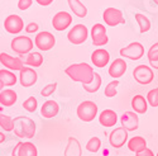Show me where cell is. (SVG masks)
<instances>
[{
	"instance_id": "6da1fadb",
	"label": "cell",
	"mask_w": 158,
	"mask_h": 156,
	"mask_svg": "<svg viewBox=\"0 0 158 156\" xmlns=\"http://www.w3.org/2000/svg\"><path fill=\"white\" fill-rule=\"evenodd\" d=\"M64 74L67 75L71 80L76 83H81L82 85L90 84L94 79V69L91 67V65L86 62H80V63H72L69 67H66Z\"/></svg>"
},
{
	"instance_id": "7a4b0ae2",
	"label": "cell",
	"mask_w": 158,
	"mask_h": 156,
	"mask_svg": "<svg viewBox=\"0 0 158 156\" xmlns=\"http://www.w3.org/2000/svg\"><path fill=\"white\" fill-rule=\"evenodd\" d=\"M14 133L19 138H33L35 135V123L33 119L25 115H19L13 118Z\"/></svg>"
},
{
	"instance_id": "3957f363",
	"label": "cell",
	"mask_w": 158,
	"mask_h": 156,
	"mask_svg": "<svg viewBox=\"0 0 158 156\" xmlns=\"http://www.w3.org/2000/svg\"><path fill=\"white\" fill-rule=\"evenodd\" d=\"M76 113H77V117L82 122H93L95 119V117L98 115V106L96 103L91 100H85L80 103Z\"/></svg>"
},
{
	"instance_id": "277c9868",
	"label": "cell",
	"mask_w": 158,
	"mask_h": 156,
	"mask_svg": "<svg viewBox=\"0 0 158 156\" xmlns=\"http://www.w3.org/2000/svg\"><path fill=\"white\" fill-rule=\"evenodd\" d=\"M33 41L28 36H17L15 38H13V41L10 43L11 50L18 54L19 56L23 55H28L29 52H32L33 50Z\"/></svg>"
},
{
	"instance_id": "5b68a950",
	"label": "cell",
	"mask_w": 158,
	"mask_h": 156,
	"mask_svg": "<svg viewBox=\"0 0 158 156\" xmlns=\"http://www.w3.org/2000/svg\"><path fill=\"white\" fill-rule=\"evenodd\" d=\"M133 77L134 80L140 85H148L154 79V72L151 66L148 65H138L133 70Z\"/></svg>"
},
{
	"instance_id": "8992f818",
	"label": "cell",
	"mask_w": 158,
	"mask_h": 156,
	"mask_svg": "<svg viewBox=\"0 0 158 156\" xmlns=\"http://www.w3.org/2000/svg\"><path fill=\"white\" fill-rule=\"evenodd\" d=\"M119 54L124 58L137 61V60H140L144 56V46L139 42H131L127 47L120 48Z\"/></svg>"
},
{
	"instance_id": "52a82bcc",
	"label": "cell",
	"mask_w": 158,
	"mask_h": 156,
	"mask_svg": "<svg viewBox=\"0 0 158 156\" xmlns=\"http://www.w3.org/2000/svg\"><path fill=\"white\" fill-rule=\"evenodd\" d=\"M104 23L109 27H116L119 24H125V19L120 9L116 8H106L102 13Z\"/></svg>"
},
{
	"instance_id": "ba28073f",
	"label": "cell",
	"mask_w": 158,
	"mask_h": 156,
	"mask_svg": "<svg viewBox=\"0 0 158 156\" xmlns=\"http://www.w3.org/2000/svg\"><path fill=\"white\" fill-rule=\"evenodd\" d=\"M89 37V29L84 24H76L67 33V40L72 45H82Z\"/></svg>"
},
{
	"instance_id": "9c48e42d",
	"label": "cell",
	"mask_w": 158,
	"mask_h": 156,
	"mask_svg": "<svg viewBox=\"0 0 158 156\" xmlns=\"http://www.w3.org/2000/svg\"><path fill=\"white\" fill-rule=\"evenodd\" d=\"M56 38L51 32H39L34 38V46L41 51H49L55 47Z\"/></svg>"
},
{
	"instance_id": "30bf717a",
	"label": "cell",
	"mask_w": 158,
	"mask_h": 156,
	"mask_svg": "<svg viewBox=\"0 0 158 156\" xmlns=\"http://www.w3.org/2000/svg\"><path fill=\"white\" fill-rule=\"evenodd\" d=\"M91 40H93V45L96 47L105 46L109 42V37L106 34V28L101 23H96L91 28Z\"/></svg>"
},
{
	"instance_id": "8fae6325",
	"label": "cell",
	"mask_w": 158,
	"mask_h": 156,
	"mask_svg": "<svg viewBox=\"0 0 158 156\" xmlns=\"http://www.w3.org/2000/svg\"><path fill=\"white\" fill-rule=\"evenodd\" d=\"M4 28L10 34H19L24 29V22L18 14H10L4 20Z\"/></svg>"
},
{
	"instance_id": "7c38bea8",
	"label": "cell",
	"mask_w": 158,
	"mask_h": 156,
	"mask_svg": "<svg viewBox=\"0 0 158 156\" xmlns=\"http://www.w3.org/2000/svg\"><path fill=\"white\" fill-rule=\"evenodd\" d=\"M109 142L114 149H120L128 142V131L123 127H116L114 128L110 136H109Z\"/></svg>"
},
{
	"instance_id": "4fadbf2b",
	"label": "cell",
	"mask_w": 158,
	"mask_h": 156,
	"mask_svg": "<svg viewBox=\"0 0 158 156\" xmlns=\"http://www.w3.org/2000/svg\"><path fill=\"white\" fill-rule=\"evenodd\" d=\"M71 24H72V15L69 11H58L53 15V19H52V25L58 32L67 29Z\"/></svg>"
},
{
	"instance_id": "5bb4252c",
	"label": "cell",
	"mask_w": 158,
	"mask_h": 156,
	"mask_svg": "<svg viewBox=\"0 0 158 156\" xmlns=\"http://www.w3.org/2000/svg\"><path fill=\"white\" fill-rule=\"evenodd\" d=\"M38 80V75L33 67L24 66L19 71V83L23 88H31L33 86Z\"/></svg>"
},
{
	"instance_id": "9a60e30c",
	"label": "cell",
	"mask_w": 158,
	"mask_h": 156,
	"mask_svg": "<svg viewBox=\"0 0 158 156\" xmlns=\"http://www.w3.org/2000/svg\"><path fill=\"white\" fill-rule=\"evenodd\" d=\"M0 62H2L3 66H5L10 71H20L24 67V61L20 57L10 56L6 52L0 54Z\"/></svg>"
},
{
	"instance_id": "2e32d148",
	"label": "cell",
	"mask_w": 158,
	"mask_h": 156,
	"mask_svg": "<svg viewBox=\"0 0 158 156\" xmlns=\"http://www.w3.org/2000/svg\"><path fill=\"white\" fill-rule=\"evenodd\" d=\"M120 123L122 127L125 128L128 132L131 131H137L138 127H139V117L135 112H124L123 115L120 117Z\"/></svg>"
},
{
	"instance_id": "e0dca14e",
	"label": "cell",
	"mask_w": 158,
	"mask_h": 156,
	"mask_svg": "<svg viewBox=\"0 0 158 156\" xmlns=\"http://www.w3.org/2000/svg\"><path fill=\"white\" fill-rule=\"evenodd\" d=\"M110 61V55L106 50L104 48H98L91 54V62L94 63V66L99 69H104Z\"/></svg>"
},
{
	"instance_id": "ac0fdd59",
	"label": "cell",
	"mask_w": 158,
	"mask_h": 156,
	"mask_svg": "<svg viewBox=\"0 0 158 156\" xmlns=\"http://www.w3.org/2000/svg\"><path fill=\"white\" fill-rule=\"evenodd\" d=\"M127 69L128 65L124 58H115L109 67V76H111L113 79H119L125 74Z\"/></svg>"
},
{
	"instance_id": "d6986e66",
	"label": "cell",
	"mask_w": 158,
	"mask_h": 156,
	"mask_svg": "<svg viewBox=\"0 0 158 156\" xmlns=\"http://www.w3.org/2000/svg\"><path fill=\"white\" fill-rule=\"evenodd\" d=\"M60 112V106L58 103L55 102V100H47L43 103V106L41 108V114L43 118H53L56 117Z\"/></svg>"
},
{
	"instance_id": "ffe728a7",
	"label": "cell",
	"mask_w": 158,
	"mask_h": 156,
	"mask_svg": "<svg viewBox=\"0 0 158 156\" xmlns=\"http://www.w3.org/2000/svg\"><path fill=\"white\" fill-rule=\"evenodd\" d=\"M99 122L104 127H114L118 122V114L113 109H105L99 115Z\"/></svg>"
},
{
	"instance_id": "44dd1931",
	"label": "cell",
	"mask_w": 158,
	"mask_h": 156,
	"mask_svg": "<svg viewBox=\"0 0 158 156\" xmlns=\"http://www.w3.org/2000/svg\"><path fill=\"white\" fill-rule=\"evenodd\" d=\"M81 155H82V149L78 140L75 137H69L67 146L64 149L63 156H81Z\"/></svg>"
},
{
	"instance_id": "7402d4cb",
	"label": "cell",
	"mask_w": 158,
	"mask_h": 156,
	"mask_svg": "<svg viewBox=\"0 0 158 156\" xmlns=\"http://www.w3.org/2000/svg\"><path fill=\"white\" fill-rule=\"evenodd\" d=\"M18 95L13 89H4L0 92V104L3 107H11L17 103Z\"/></svg>"
},
{
	"instance_id": "603a6c76",
	"label": "cell",
	"mask_w": 158,
	"mask_h": 156,
	"mask_svg": "<svg viewBox=\"0 0 158 156\" xmlns=\"http://www.w3.org/2000/svg\"><path fill=\"white\" fill-rule=\"evenodd\" d=\"M131 108L137 114H144L148 109V102L143 95H134L131 99Z\"/></svg>"
},
{
	"instance_id": "cb8c5ba5",
	"label": "cell",
	"mask_w": 158,
	"mask_h": 156,
	"mask_svg": "<svg viewBox=\"0 0 158 156\" xmlns=\"http://www.w3.org/2000/svg\"><path fill=\"white\" fill-rule=\"evenodd\" d=\"M128 149L131 152H140L144 149H147V141L142 136H134L133 138H130L128 141Z\"/></svg>"
},
{
	"instance_id": "d4e9b609",
	"label": "cell",
	"mask_w": 158,
	"mask_h": 156,
	"mask_svg": "<svg viewBox=\"0 0 158 156\" xmlns=\"http://www.w3.org/2000/svg\"><path fill=\"white\" fill-rule=\"evenodd\" d=\"M71 11L78 18H85L87 15V8L80 2V0H67Z\"/></svg>"
},
{
	"instance_id": "484cf974",
	"label": "cell",
	"mask_w": 158,
	"mask_h": 156,
	"mask_svg": "<svg viewBox=\"0 0 158 156\" xmlns=\"http://www.w3.org/2000/svg\"><path fill=\"white\" fill-rule=\"evenodd\" d=\"M18 156H38V150L33 142H19Z\"/></svg>"
},
{
	"instance_id": "4316f807",
	"label": "cell",
	"mask_w": 158,
	"mask_h": 156,
	"mask_svg": "<svg viewBox=\"0 0 158 156\" xmlns=\"http://www.w3.org/2000/svg\"><path fill=\"white\" fill-rule=\"evenodd\" d=\"M0 81L3 83L4 86H13L18 81V77L14 74V71H10L8 69H2L0 70Z\"/></svg>"
},
{
	"instance_id": "83f0119b",
	"label": "cell",
	"mask_w": 158,
	"mask_h": 156,
	"mask_svg": "<svg viewBox=\"0 0 158 156\" xmlns=\"http://www.w3.org/2000/svg\"><path fill=\"white\" fill-rule=\"evenodd\" d=\"M43 63V56L41 52H29L27 57L24 58V65H28L29 67H39Z\"/></svg>"
},
{
	"instance_id": "f1b7e54d",
	"label": "cell",
	"mask_w": 158,
	"mask_h": 156,
	"mask_svg": "<svg viewBox=\"0 0 158 156\" xmlns=\"http://www.w3.org/2000/svg\"><path fill=\"white\" fill-rule=\"evenodd\" d=\"M100 86H101V76H100V74H98V72L94 74V79H93V81H91L90 84L82 85V88H84L85 92H87V93H90V94L96 93L98 90L100 89Z\"/></svg>"
},
{
	"instance_id": "f546056e",
	"label": "cell",
	"mask_w": 158,
	"mask_h": 156,
	"mask_svg": "<svg viewBox=\"0 0 158 156\" xmlns=\"http://www.w3.org/2000/svg\"><path fill=\"white\" fill-rule=\"evenodd\" d=\"M135 20L139 25V32L143 34V33H147L149 29H151V20L144 15V14H140V13H137L135 14Z\"/></svg>"
},
{
	"instance_id": "4dcf8cb0",
	"label": "cell",
	"mask_w": 158,
	"mask_h": 156,
	"mask_svg": "<svg viewBox=\"0 0 158 156\" xmlns=\"http://www.w3.org/2000/svg\"><path fill=\"white\" fill-rule=\"evenodd\" d=\"M0 127H2L5 132H11L14 131V123H13V118L9 115H5L0 113Z\"/></svg>"
},
{
	"instance_id": "1f68e13d",
	"label": "cell",
	"mask_w": 158,
	"mask_h": 156,
	"mask_svg": "<svg viewBox=\"0 0 158 156\" xmlns=\"http://www.w3.org/2000/svg\"><path fill=\"white\" fill-rule=\"evenodd\" d=\"M100 147H101V140L99 137H96V136L91 137L87 141V144H86V150L90 151V152H93V154L98 152L100 150Z\"/></svg>"
},
{
	"instance_id": "d6a6232c",
	"label": "cell",
	"mask_w": 158,
	"mask_h": 156,
	"mask_svg": "<svg viewBox=\"0 0 158 156\" xmlns=\"http://www.w3.org/2000/svg\"><path fill=\"white\" fill-rule=\"evenodd\" d=\"M118 85H119V80H118V79H114L113 81H110L106 85V88H105V90H104L105 97H106V98H114L116 95V88H118Z\"/></svg>"
},
{
	"instance_id": "836d02e7",
	"label": "cell",
	"mask_w": 158,
	"mask_h": 156,
	"mask_svg": "<svg viewBox=\"0 0 158 156\" xmlns=\"http://www.w3.org/2000/svg\"><path fill=\"white\" fill-rule=\"evenodd\" d=\"M37 107H38V100L34 97H29L27 100L23 102V108L29 113H34L37 110Z\"/></svg>"
},
{
	"instance_id": "e575fe53",
	"label": "cell",
	"mask_w": 158,
	"mask_h": 156,
	"mask_svg": "<svg viewBox=\"0 0 158 156\" xmlns=\"http://www.w3.org/2000/svg\"><path fill=\"white\" fill-rule=\"evenodd\" d=\"M147 102L153 108L158 107V88H154V89L149 90L148 94H147Z\"/></svg>"
},
{
	"instance_id": "d590c367",
	"label": "cell",
	"mask_w": 158,
	"mask_h": 156,
	"mask_svg": "<svg viewBox=\"0 0 158 156\" xmlns=\"http://www.w3.org/2000/svg\"><path fill=\"white\" fill-rule=\"evenodd\" d=\"M147 57H148V61L149 62H153V61H157L158 60V42H156L154 45L151 46V48L148 50Z\"/></svg>"
},
{
	"instance_id": "8d00e7d4",
	"label": "cell",
	"mask_w": 158,
	"mask_h": 156,
	"mask_svg": "<svg viewBox=\"0 0 158 156\" xmlns=\"http://www.w3.org/2000/svg\"><path fill=\"white\" fill-rule=\"evenodd\" d=\"M56 89H57V83L48 84V85H46V86L41 90V95H42V97H51L52 94L55 93Z\"/></svg>"
},
{
	"instance_id": "74e56055",
	"label": "cell",
	"mask_w": 158,
	"mask_h": 156,
	"mask_svg": "<svg viewBox=\"0 0 158 156\" xmlns=\"http://www.w3.org/2000/svg\"><path fill=\"white\" fill-rule=\"evenodd\" d=\"M38 29H39V25H38L35 22H31V23H28V24L24 27V31L27 32L28 34L37 33V32H38Z\"/></svg>"
},
{
	"instance_id": "f35d334b",
	"label": "cell",
	"mask_w": 158,
	"mask_h": 156,
	"mask_svg": "<svg viewBox=\"0 0 158 156\" xmlns=\"http://www.w3.org/2000/svg\"><path fill=\"white\" fill-rule=\"evenodd\" d=\"M33 4V0H19L18 2V9L19 10H27Z\"/></svg>"
},
{
	"instance_id": "ab89813d",
	"label": "cell",
	"mask_w": 158,
	"mask_h": 156,
	"mask_svg": "<svg viewBox=\"0 0 158 156\" xmlns=\"http://www.w3.org/2000/svg\"><path fill=\"white\" fill-rule=\"evenodd\" d=\"M135 156H154V154H153V151L151 150V149H144L143 151H140V152H137L135 154Z\"/></svg>"
},
{
	"instance_id": "60d3db41",
	"label": "cell",
	"mask_w": 158,
	"mask_h": 156,
	"mask_svg": "<svg viewBox=\"0 0 158 156\" xmlns=\"http://www.w3.org/2000/svg\"><path fill=\"white\" fill-rule=\"evenodd\" d=\"M35 2L42 6H48V5H51L52 3H53L55 0H35Z\"/></svg>"
},
{
	"instance_id": "b9f144b4",
	"label": "cell",
	"mask_w": 158,
	"mask_h": 156,
	"mask_svg": "<svg viewBox=\"0 0 158 156\" xmlns=\"http://www.w3.org/2000/svg\"><path fill=\"white\" fill-rule=\"evenodd\" d=\"M18 149H19V142L17 144V146L13 149V151H11V156H18Z\"/></svg>"
},
{
	"instance_id": "7bdbcfd3",
	"label": "cell",
	"mask_w": 158,
	"mask_h": 156,
	"mask_svg": "<svg viewBox=\"0 0 158 156\" xmlns=\"http://www.w3.org/2000/svg\"><path fill=\"white\" fill-rule=\"evenodd\" d=\"M149 65H151V67H152V69L158 70V60H157V61H153V62H149Z\"/></svg>"
},
{
	"instance_id": "ee69618b",
	"label": "cell",
	"mask_w": 158,
	"mask_h": 156,
	"mask_svg": "<svg viewBox=\"0 0 158 156\" xmlns=\"http://www.w3.org/2000/svg\"><path fill=\"white\" fill-rule=\"evenodd\" d=\"M4 141H5V135L3 132H0V144H3Z\"/></svg>"
},
{
	"instance_id": "f6af8a7d",
	"label": "cell",
	"mask_w": 158,
	"mask_h": 156,
	"mask_svg": "<svg viewBox=\"0 0 158 156\" xmlns=\"http://www.w3.org/2000/svg\"><path fill=\"white\" fill-rule=\"evenodd\" d=\"M3 88H4V85H3V83H2V81H0V92L3 90Z\"/></svg>"
},
{
	"instance_id": "bcb514c9",
	"label": "cell",
	"mask_w": 158,
	"mask_h": 156,
	"mask_svg": "<svg viewBox=\"0 0 158 156\" xmlns=\"http://www.w3.org/2000/svg\"><path fill=\"white\" fill-rule=\"evenodd\" d=\"M153 2H154V4H156V5H158V0H153Z\"/></svg>"
},
{
	"instance_id": "7dc6e473",
	"label": "cell",
	"mask_w": 158,
	"mask_h": 156,
	"mask_svg": "<svg viewBox=\"0 0 158 156\" xmlns=\"http://www.w3.org/2000/svg\"><path fill=\"white\" fill-rule=\"evenodd\" d=\"M156 156H158V152H157V155H156Z\"/></svg>"
}]
</instances>
